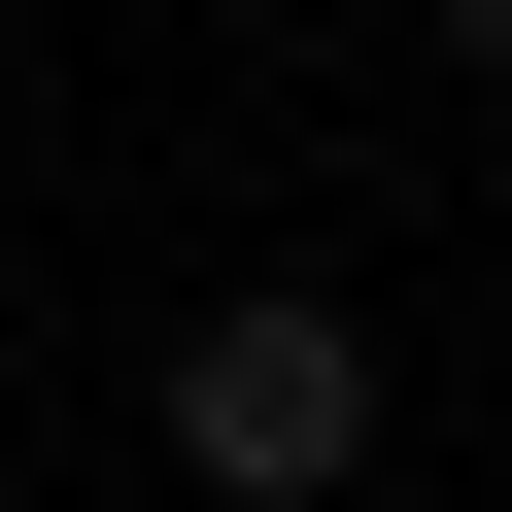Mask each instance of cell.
<instances>
[{
    "label": "cell",
    "instance_id": "7a4b0ae2",
    "mask_svg": "<svg viewBox=\"0 0 512 512\" xmlns=\"http://www.w3.org/2000/svg\"><path fill=\"white\" fill-rule=\"evenodd\" d=\"M410 35H444V69H478V103H512V0H410Z\"/></svg>",
    "mask_w": 512,
    "mask_h": 512
},
{
    "label": "cell",
    "instance_id": "6da1fadb",
    "mask_svg": "<svg viewBox=\"0 0 512 512\" xmlns=\"http://www.w3.org/2000/svg\"><path fill=\"white\" fill-rule=\"evenodd\" d=\"M171 512H376V444H410V376H376V308L342 274H239V308H171Z\"/></svg>",
    "mask_w": 512,
    "mask_h": 512
}]
</instances>
